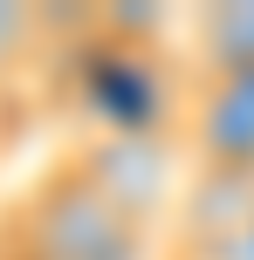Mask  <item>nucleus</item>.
<instances>
[{"label": "nucleus", "instance_id": "obj_1", "mask_svg": "<svg viewBox=\"0 0 254 260\" xmlns=\"http://www.w3.org/2000/svg\"><path fill=\"white\" fill-rule=\"evenodd\" d=\"M145 226V212L110 199L82 157H69L0 212V260H137Z\"/></svg>", "mask_w": 254, "mask_h": 260}, {"label": "nucleus", "instance_id": "obj_2", "mask_svg": "<svg viewBox=\"0 0 254 260\" xmlns=\"http://www.w3.org/2000/svg\"><path fill=\"white\" fill-rule=\"evenodd\" d=\"M179 117V137L200 171H254V62L200 69Z\"/></svg>", "mask_w": 254, "mask_h": 260}, {"label": "nucleus", "instance_id": "obj_3", "mask_svg": "<svg viewBox=\"0 0 254 260\" xmlns=\"http://www.w3.org/2000/svg\"><path fill=\"white\" fill-rule=\"evenodd\" d=\"M200 48H206V69L254 62V7H213L200 21Z\"/></svg>", "mask_w": 254, "mask_h": 260}]
</instances>
